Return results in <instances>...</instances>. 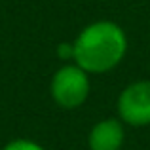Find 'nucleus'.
<instances>
[{"mask_svg": "<svg viewBox=\"0 0 150 150\" xmlns=\"http://www.w3.org/2000/svg\"><path fill=\"white\" fill-rule=\"evenodd\" d=\"M72 44L78 67L88 74H106L124 61L129 42L122 25L101 19L86 25Z\"/></svg>", "mask_w": 150, "mask_h": 150, "instance_id": "1", "label": "nucleus"}, {"mask_svg": "<svg viewBox=\"0 0 150 150\" xmlns=\"http://www.w3.org/2000/svg\"><path fill=\"white\" fill-rule=\"evenodd\" d=\"M91 91L89 74L76 63H67L57 69L50 82V93L59 108L76 110L88 101Z\"/></svg>", "mask_w": 150, "mask_h": 150, "instance_id": "2", "label": "nucleus"}, {"mask_svg": "<svg viewBox=\"0 0 150 150\" xmlns=\"http://www.w3.org/2000/svg\"><path fill=\"white\" fill-rule=\"evenodd\" d=\"M116 110L125 125H150V80H137L125 86L118 95Z\"/></svg>", "mask_w": 150, "mask_h": 150, "instance_id": "3", "label": "nucleus"}, {"mask_svg": "<svg viewBox=\"0 0 150 150\" xmlns=\"http://www.w3.org/2000/svg\"><path fill=\"white\" fill-rule=\"evenodd\" d=\"M124 141V122L120 118H103L89 129L88 146L89 150H122Z\"/></svg>", "mask_w": 150, "mask_h": 150, "instance_id": "4", "label": "nucleus"}, {"mask_svg": "<svg viewBox=\"0 0 150 150\" xmlns=\"http://www.w3.org/2000/svg\"><path fill=\"white\" fill-rule=\"evenodd\" d=\"M4 150H46L40 143L30 139H13L4 146Z\"/></svg>", "mask_w": 150, "mask_h": 150, "instance_id": "5", "label": "nucleus"}, {"mask_svg": "<svg viewBox=\"0 0 150 150\" xmlns=\"http://www.w3.org/2000/svg\"><path fill=\"white\" fill-rule=\"evenodd\" d=\"M57 57L63 61H74V44L72 42H61L57 46Z\"/></svg>", "mask_w": 150, "mask_h": 150, "instance_id": "6", "label": "nucleus"}]
</instances>
